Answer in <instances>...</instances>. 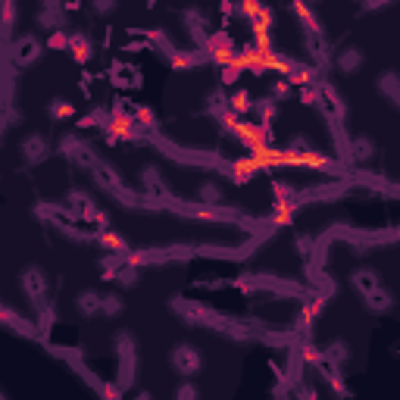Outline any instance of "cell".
Returning <instances> with one entry per match:
<instances>
[{"label":"cell","instance_id":"cell-1","mask_svg":"<svg viewBox=\"0 0 400 400\" xmlns=\"http://www.w3.org/2000/svg\"><path fill=\"white\" fill-rule=\"evenodd\" d=\"M91 175H94V185H97L100 191H106V194H112V197H119V203H122V206H141L144 197H138L135 191H128V188H125V178L110 166V162L97 160V166L91 169Z\"/></svg>","mask_w":400,"mask_h":400},{"label":"cell","instance_id":"cell-2","mask_svg":"<svg viewBox=\"0 0 400 400\" xmlns=\"http://www.w3.org/2000/svg\"><path fill=\"white\" fill-rule=\"evenodd\" d=\"M19 285H22V294L35 310H44L50 297V278L41 266H25L22 275H19Z\"/></svg>","mask_w":400,"mask_h":400},{"label":"cell","instance_id":"cell-3","mask_svg":"<svg viewBox=\"0 0 400 400\" xmlns=\"http://www.w3.org/2000/svg\"><path fill=\"white\" fill-rule=\"evenodd\" d=\"M60 153L66 156L72 166H78V169H88L91 172L94 166H97V150L91 147L88 141H81V138H75V135H62V141H60Z\"/></svg>","mask_w":400,"mask_h":400},{"label":"cell","instance_id":"cell-4","mask_svg":"<svg viewBox=\"0 0 400 400\" xmlns=\"http://www.w3.org/2000/svg\"><path fill=\"white\" fill-rule=\"evenodd\" d=\"M169 362H172V369L181 375V378H194V375H200V369H203V353H200L194 344H175L172 353H169Z\"/></svg>","mask_w":400,"mask_h":400},{"label":"cell","instance_id":"cell-5","mask_svg":"<svg viewBox=\"0 0 400 400\" xmlns=\"http://www.w3.org/2000/svg\"><path fill=\"white\" fill-rule=\"evenodd\" d=\"M116 350H119V388H128L135 381V369H138V353H135V338L128 331L116 335Z\"/></svg>","mask_w":400,"mask_h":400},{"label":"cell","instance_id":"cell-6","mask_svg":"<svg viewBox=\"0 0 400 400\" xmlns=\"http://www.w3.org/2000/svg\"><path fill=\"white\" fill-rule=\"evenodd\" d=\"M41 56H44V44L38 41L35 35L16 38V41H12V47H10V60H12V66H16V69L35 66V62L41 60Z\"/></svg>","mask_w":400,"mask_h":400},{"label":"cell","instance_id":"cell-7","mask_svg":"<svg viewBox=\"0 0 400 400\" xmlns=\"http://www.w3.org/2000/svg\"><path fill=\"white\" fill-rule=\"evenodd\" d=\"M141 188H144V200L147 203H162V206H175L172 194H169L166 181H162V175L156 172V169H144L141 172Z\"/></svg>","mask_w":400,"mask_h":400},{"label":"cell","instance_id":"cell-8","mask_svg":"<svg viewBox=\"0 0 400 400\" xmlns=\"http://www.w3.org/2000/svg\"><path fill=\"white\" fill-rule=\"evenodd\" d=\"M181 22H185V31H188V38H191V44L203 50L206 38H210V19H206L197 6H188V10L181 12Z\"/></svg>","mask_w":400,"mask_h":400},{"label":"cell","instance_id":"cell-9","mask_svg":"<svg viewBox=\"0 0 400 400\" xmlns=\"http://www.w3.org/2000/svg\"><path fill=\"white\" fill-rule=\"evenodd\" d=\"M19 153H22L25 166H38V162H44L50 156V141L41 131H31V135H25L19 141Z\"/></svg>","mask_w":400,"mask_h":400},{"label":"cell","instance_id":"cell-10","mask_svg":"<svg viewBox=\"0 0 400 400\" xmlns=\"http://www.w3.org/2000/svg\"><path fill=\"white\" fill-rule=\"evenodd\" d=\"M316 88H319V110L335 119H344V100H341V94H338V88L325 78H319Z\"/></svg>","mask_w":400,"mask_h":400},{"label":"cell","instance_id":"cell-11","mask_svg":"<svg viewBox=\"0 0 400 400\" xmlns=\"http://www.w3.org/2000/svg\"><path fill=\"white\" fill-rule=\"evenodd\" d=\"M303 44L310 50V56L316 60V72H328L331 66V50H328V41L325 35H303Z\"/></svg>","mask_w":400,"mask_h":400},{"label":"cell","instance_id":"cell-12","mask_svg":"<svg viewBox=\"0 0 400 400\" xmlns=\"http://www.w3.org/2000/svg\"><path fill=\"white\" fill-rule=\"evenodd\" d=\"M69 56H72L75 62H91L94 60V44H91V38L85 35V31H69Z\"/></svg>","mask_w":400,"mask_h":400},{"label":"cell","instance_id":"cell-13","mask_svg":"<svg viewBox=\"0 0 400 400\" xmlns=\"http://www.w3.org/2000/svg\"><path fill=\"white\" fill-rule=\"evenodd\" d=\"M194 197H197V203H200V206H222V203H225V191H222V185H219V181H212V178L200 181L197 191H194Z\"/></svg>","mask_w":400,"mask_h":400},{"label":"cell","instance_id":"cell-14","mask_svg":"<svg viewBox=\"0 0 400 400\" xmlns=\"http://www.w3.org/2000/svg\"><path fill=\"white\" fill-rule=\"evenodd\" d=\"M100 297H103V294L94 291V288H85V291L75 294V310H78V316H85V319L100 316Z\"/></svg>","mask_w":400,"mask_h":400},{"label":"cell","instance_id":"cell-15","mask_svg":"<svg viewBox=\"0 0 400 400\" xmlns=\"http://www.w3.org/2000/svg\"><path fill=\"white\" fill-rule=\"evenodd\" d=\"M281 78H285L291 88H306V85H316L319 72H316V69H310V66H300V62H291Z\"/></svg>","mask_w":400,"mask_h":400},{"label":"cell","instance_id":"cell-16","mask_svg":"<svg viewBox=\"0 0 400 400\" xmlns=\"http://www.w3.org/2000/svg\"><path fill=\"white\" fill-rule=\"evenodd\" d=\"M372 156H375L372 138L356 135V138H350V141H347V160L350 162H366V160H372Z\"/></svg>","mask_w":400,"mask_h":400},{"label":"cell","instance_id":"cell-17","mask_svg":"<svg viewBox=\"0 0 400 400\" xmlns=\"http://www.w3.org/2000/svg\"><path fill=\"white\" fill-rule=\"evenodd\" d=\"M291 10H294V16L300 19V25H303V35H325L319 19H316V12H312L303 0H291Z\"/></svg>","mask_w":400,"mask_h":400},{"label":"cell","instance_id":"cell-18","mask_svg":"<svg viewBox=\"0 0 400 400\" xmlns=\"http://www.w3.org/2000/svg\"><path fill=\"white\" fill-rule=\"evenodd\" d=\"M350 285H353V291L360 294V297H366L369 291H375V288L381 285V275L375 272V269H356V272L350 275Z\"/></svg>","mask_w":400,"mask_h":400},{"label":"cell","instance_id":"cell-19","mask_svg":"<svg viewBox=\"0 0 400 400\" xmlns=\"http://www.w3.org/2000/svg\"><path fill=\"white\" fill-rule=\"evenodd\" d=\"M362 300H366V306H369L372 312H388V310H394V291H391V288H385V285H378L375 291H369Z\"/></svg>","mask_w":400,"mask_h":400},{"label":"cell","instance_id":"cell-20","mask_svg":"<svg viewBox=\"0 0 400 400\" xmlns=\"http://www.w3.org/2000/svg\"><path fill=\"white\" fill-rule=\"evenodd\" d=\"M347 360H350V347H347V341H331V344H325V350H322V362H325V366L341 369Z\"/></svg>","mask_w":400,"mask_h":400},{"label":"cell","instance_id":"cell-21","mask_svg":"<svg viewBox=\"0 0 400 400\" xmlns=\"http://www.w3.org/2000/svg\"><path fill=\"white\" fill-rule=\"evenodd\" d=\"M94 241L100 244L103 250H110V253H128V241H125L122 235H116L112 228H103V231H94Z\"/></svg>","mask_w":400,"mask_h":400},{"label":"cell","instance_id":"cell-22","mask_svg":"<svg viewBox=\"0 0 400 400\" xmlns=\"http://www.w3.org/2000/svg\"><path fill=\"white\" fill-rule=\"evenodd\" d=\"M375 88H378V94H385L388 103H394V106L400 103V75L397 72H385L375 81Z\"/></svg>","mask_w":400,"mask_h":400},{"label":"cell","instance_id":"cell-23","mask_svg":"<svg viewBox=\"0 0 400 400\" xmlns=\"http://www.w3.org/2000/svg\"><path fill=\"white\" fill-rule=\"evenodd\" d=\"M362 60H366V56H362V50H360V47H347V50H341V53H338L335 66L341 69L344 75H353L356 69L362 66Z\"/></svg>","mask_w":400,"mask_h":400},{"label":"cell","instance_id":"cell-24","mask_svg":"<svg viewBox=\"0 0 400 400\" xmlns=\"http://www.w3.org/2000/svg\"><path fill=\"white\" fill-rule=\"evenodd\" d=\"M38 25L41 28H47V31H53V28H62V10H60V3H44L41 10H38Z\"/></svg>","mask_w":400,"mask_h":400},{"label":"cell","instance_id":"cell-25","mask_svg":"<svg viewBox=\"0 0 400 400\" xmlns=\"http://www.w3.org/2000/svg\"><path fill=\"white\" fill-rule=\"evenodd\" d=\"M250 112H256V122L260 125H272L275 116H278V103H275L272 97H260V100H253V110Z\"/></svg>","mask_w":400,"mask_h":400},{"label":"cell","instance_id":"cell-26","mask_svg":"<svg viewBox=\"0 0 400 400\" xmlns=\"http://www.w3.org/2000/svg\"><path fill=\"white\" fill-rule=\"evenodd\" d=\"M250 110H253V97H250V91H244V88H241V91H235L228 97V112H231V116L241 119V116H247Z\"/></svg>","mask_w":400,"mask_h":400},{"label":"cell","instance_id":"cell-27","mask_svg":"<svg viewBox=\"0 0 400 400\" xmlns=\"http://www.w3.org/2000/svg\"><path fill=\"white\" fill-rule=\"evenodd\" d=\"M47 116L56 119V122H66V119L75 116V103H72V100H66V97H53L47 103Z\"/></svg>","mask_w":400,"mask_h":400},{"label":"cell","instance_id":"cell-28","mask_svg":"<svg viewBox=\"0 0 400 400\" xmlns=\"http://www.w3.org/2000/svg\"><path fill=\"white\" fill-rule=\"evenodd\" d=\"M122 310H125V300H122V294H103L100 297V316H106V319H116V316H122Z\"/></svg>","mask_w":400,"mask_h":400},{"label":"cell","instance_id":"cell-29","mask_svg":"<svg viewBox=\"0 0 400 400\" xmlns=\"http://www.w3.org/2000/svg\"><path fill=\"white\" fill-rule=\"evenodd\" d=\"M0 325H6V328L16 331V335H35V328H31L28 322H22V319L12 310H6V306H0Z\"/></svg>","mask_w":400,"mask_h":400},{"label":"cell","instance_id":"cell-30","mask_svg":"<svg viewBox=\"0 0 400 400\" xmlns=\"http://www.w3.org/2000/svg\"><path fill=\"white\" fill-rule=\"evenodd\" d=\"M206 112H212V116H225L228 112V97H225L222 88H216V91L206 94Z\"/></svg>","mask_w":400,"mask_h":400},{"label":"cell","instance_id":"cell-31","mask_svg":"<svg viewBox=\"0 0 400 400\" xmlns=\"http://www.w3.org/2000/svg\"><path fill=\"white\" fill-rule=\"evenodd\" d=\"M122 262H125V256L122 253H106V256H100V262H97V266H100V272H103V275H100V278H116V272H119V266H122Z\"/></svg>","mask_w":400,"mask_h":400},{"label":"cell","instance_id":"cell-32","mask_svg":"<svg viewBox=\"0 0 400 400\" xmlns=\"http://www.w3.org/2000/svg\"><path fill=\"white\" fill-rule=\"evenodd\" d=\"M116 281H119V288H135L138 281H141V272H138V266H131V262H122L116 272Z\"/></svg>","mask_w":400,"mask_h":400},{"label":"cell","instance_id":"cell-33","mask_svg":"<svg viewBox=\"0 0 400 400\" xmlns=\"http://www.w3.org/2000/svg\"><path fill=\"white\" fill-rule=\"evenodd\" d=\"M272 19H275L272 10H269V6H262V10L250 19V31H253V35H266V31L272 28Z\"/></svg>","mask_w":400,"mask_h":400},{"label":"cell","instance_id":"cell-34","mask_svg":"<svg viewBox=\"0 0 400 400\" xmlns=\"http://www.w3.org/2000/svg\"><path fill=\"white\" fill-rule=\"evenodd\" d=\"M169 62H172V69H181V72H185V69L197 66L200 56L197 53H185V50H172V53H169Z\"/></svg>","mask_w":400,"mask_h":400},{"label":"cell","instance_id":"cell-35","mask_svg":"<svg viewBox=\"0 0 400 400\" xmlns=\"http://www.w3.org/2000/svg\"><path fill=\"white\" fill-rule=\"evenodd\" d=\"M291 94H294V88L288 85V81L281 78V75L272 81V85H269V97H272L275 103H281V100H288V97H291Z\"/></svg>","mask_w":400,"mask_h":400},{"label":"cell","instance_id":"cell-36","mask_svg":"<svg viewBox=\"0 0 400 400\" xmlns=\"http://www.w3.org/2000/svg\"><path fill=\"white\" fill-rule=\"evenodd\" d=\"M53 322H56V312H53V306L47 303V306H44V310H38V322H35L38 328H35V331H41V335H47V331L53 328Z\"/></svg>","mask_w":400,"mask_h":400},{"label":"cell","instance_id":"cell-37","mask_svg":"<svg viewBox=\"0 0 400 400\" xmlns=\"http://www.w3.org/2000/svg\"><path fill=\"white\" fill-rule=\"evenodd\" d=\"M260 10H262L260 0H238V3H235V12H238L241 19H247V22H250V19H253Z\"/></svg>","mask_w":400,"mask_h":400},{"label":"cell","instance_id":"cell-38","mask_svg":"<svg viewBox=\"0 0 400 400\" xmlns=\"http://www.w3.org/2000/svg\"><path fill=\"white\" fill-rule=\"evenodd\" d=\"M172 394H175V400H197L200 397V388L191 385V378H185Z\"/></svg>","mask_w":400,"mask_h":400},{"label":"cell","instance_id":"cell-39","mask_svg":"<svg viewBox=\"0 0 400 400\" xmlns=\"http://www.w3.org/2000/svg\"><path fill=\"white\" fill-rule=\"evenodd\" d=\"M241 72H244L241 66H235V62H225V66H222V72H219V81H222V88L235 85V81L241 78Z\"/></svg>","mask_w":400,"mask_h":400},{"label":"cell","instance_id":"cell-40","mask_svg":"<svg viewBox=\"0 0 400 400\" xmlns=\"http://www.w3.org/2000/svg\"><path fill=\"white\" fill-rule=\"evenodd\" d=\"M47 47L50 50H66L69 47V31L66 28H53L47 38Z\"/></svg>","mask_w":400,"mask_h":400},{"label":"cell","instance_id":"cell-41","mask_svg":"<svg viewBox=\"0 0 400 400\" xmlns=\"http://www.w3.org/2000/svg\"><path fill=\"white\" fill-rule=\"evenodd\" d=\"M300 103H303V106H319V88L316 85L300 88Z\"/></svg>","mask_w":400,"mask_h":400},{"label":"cell","instance_id":"cell-42","mask_svg":"<svg viewBox=\"0 0 400 400\" xmlns=\"http://www.w3.org/2000/svg\"><path fill=\"white\" fill-rule=\"evenodd\" d=\"M135 122L138 125H153L156 122L153 110H150V106H135Z\"/></svg>","mask_w":400,"mask_h":400},{"label":"cell","instance_id":"cell-43","mask_svg":"<svg viewBox=\"0 0 400 400\" xmlns=\"http://www.w3.org/2000/svg\"><path fill=\"white\" fill-rule=\"evenodd\" d=\"M91 10L97 12V16H110V12L116 10V0H91Z\"/></svg>","mask_w":400,"mask_h":400},{"label":"cell","instance_id":"cell-44","mask_svg":"<svg viewBox=\"0 0 400 400\" xmlns=\"http://www.w3.org/2000/svg\"><path fill=\"white\" fill-rule=\"evenodd\" d=\"M297 250H300L303 256L312 253V238H310V235H300V238H297Z\"/></svg>","mask_w":400,"mask_h":400},{"label":"cell","instance_id":"cell-45","mask_svg":"<svg viewBox=\"0 0 400 400\" xmlns=\"http://www.w3.org/2000/svg\"><path fill=\"white\" fill-rule=\"evenodd\" d=\"M385 3H391V0H362V10H378Z\"/></svg>","mask_w":400,"mask_h":400},{"label":"cell","instance_id":"cell-46","mask_svg":"<svg viewBox=\"0 0 400 400\" xmlns=\"http://www.w3.org/2000/svg\"><path fill=\"white\" fill-rule=\"evenodd\" d=\"M3 22H12V0H3Z\"/></svg>","mask_w":400,"mask_h":400},{"label":"cell","instance_id":"cell-47","mask_svg":"<svg viewBox=\"0 0 400 400\" xmlns=\"http://www.w3.org/2000/svg\"><path fill=\"white\" fill-rule=\"evenodd\" d=\"M303 3H319V0H303Z\"/></svg>","mask_w":400,"mask_h":400},{"label":"cell","instance_id":"cell-48","mask_svg":"<svg viewBox=\"0 0 400 400\" xmlns=\"http://www.w3.org/2000/svg\"><path fill=\"white\" fill-rule=\"evenodd\" d=\"M3 397H6V394H3V391H0V400H3Z\"/></svg>","mask_w":400,"mask_h":400}]
</instances>
